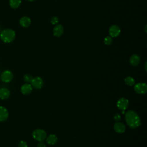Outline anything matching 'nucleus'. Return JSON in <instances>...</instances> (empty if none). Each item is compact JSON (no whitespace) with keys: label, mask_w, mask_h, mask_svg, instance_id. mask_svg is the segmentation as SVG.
<instances>
[{"label":"nucleus","mask_w":147,"mask_h":147,"mask_svg":"<svg viewBox=\"0 0 147 147\" xmlns=\"http://www.w3.org/2000/svg\"><path fill=\"white\" fill-rule=\"evenodd\" d=\"M125 119L127 125L132 129L138 127L141 125V119L138 115L133 110H129L125 113Z\"/></svg>","instance_id":"1"},{"label":"nucleus","mask_w":147,"mask_h":147,"mask_svg":"<svg viewBox=\"0 0 147 147\" xmlns=\"http://www.w3.org/2000/svg\"><path fill=\"white\" fill-rule=\"evenodd\" d=\"M59 22V19L56 16H53L51 19V22L52 25H56Z\"/></svg>","instance_id":"21"},{"label":"nucleus","mask_w":147,"mask_h":147,"mask_svg":"<svg viewBox=\"0 0 147 147\" xmlns=\"http://www.w3.org/2000/svg\"><path fill=\"white\" fill-rule=\"evenodd\" d=\"M10 95V92L9 90L5 87H2L0 88V99L4 100L9 98Z\"/></svg>","instance_id":"14"},{"label":"nucleus","mask_w":147,"mask_h":147,"mask_svg":"<svg viewBox=\"0 0 147 147\" xmlns=\"http://www.w3.org/2000/svg\"><path fill=\"white\" fill-rule=\"evenodd\" d=\"M0 30H1V26H0Z\"/></svg>","instance_id":"28"},{"label":"nucleus","mask_w":147,"mask_h":147,"mask_svg":"<svg viewBox=\"0 0 147 147\" xmlns=\"http://www.w3.org/2000/svg\"><path fill=\"white\" fill-rule=\"evenodd\" d=\"M146 26H145V32H146Z\"/></svg>","instance_id":"27"},{"label":"nucleus","mask_w":147,"mask_h":147,"mask_svg":"<svg viewBox=\"0 0 147 147\" xmlns=\"http://www.w3.org/2000/svg\"><path fill=\"white\" fill-rule=\"evenodd\" d=\"M121 116L119 113H117L114 115V119L115 121H117V122L119 121V120H121Z\"/></svg>","instance_id":"23"},{"label":"nucleus","mask_w":147,"mask_h":147,"mask_svg":"<svg viewBox=\"0 0 147 147\" xmlns=\"http://www.w3.org/2000/svg\"><path fill=\"white\" fill-rule=\"evenodd\" d=\"M30 83L32 87L36 89H41L44 85L42 79L39 76H36L33 78Z\"/></svg>","instance_id":"7"},{"label":"nucleus","mask_w":147,"mask_h":147,"mask_svg":"<svg viewBox=\"0 0 147 147\" xmlns=\"http://www.w3.org/2000/svg\"><path fill=\"white\" fill-rule=\"evenodd\" d=\"M9 117V112L6 107L0 106V122H4Z\"/></svg>","instance_id":"10"},{"label":"nucleus","mask_w":147,"mask_h":147,"mask_svg":"<svg viewBox=\"0 0 147 147\" xmlns=\"http://www.w3.org/2000/svg\"><path fill=\"white\" fill-rule=\"evenodd\" d=\"M121 33V29L117 25H111L109 29V33L111 37H118Z\"/></svg>","instance_id":"8"},{"label":"nucleus","mask_w":147,"mask_h":147,"mask_svg":"<svg viewBox=\"0 0 147 147\" xmlns=\"http://www.w3.org/2000/svg\"><path fill=\"white\" fill-rule=\"evenodd\" d=\"M114 129L115 131L117 133H123L126 130L125 125L121 122H116L114 125Z\"/></svg>","instance_id":"9"},{"label":"nucleus","mask_w":147,"mask_h":147,"mask_svg":"<svg viewBox=\"0 0 147 147\" xmlns=\"http://www.w3.org/2000/svg\"><path fill=\"white\" fill-rule=\"evenodd\" d=\"M32 136L36 141L43 142L47 137V133L43 129H36L33 131Z\"/></svg>","instance_id":"3"},{"label":"nucleus","mask_w":147,"mask_h":147,"mask_svg":"<svg viewBox=\"0 0 147 147\" xmlns=\"http://www.w3.org/2000/svg\"><path fill=\"white\" fill-rule=\"evenodd\" d=\"M18 147H28V144H27V143L25 141H21L18 143Z\"/></svg>","instance_id":"22"},{"label":"nucleus","mask_w":147,"mask_h":147,"mask_svg":"<svg viewBox=\"0 0 147 147\" xmlns=\"http://www.w3.org/2000/svg\"><path fill=\"white\" fill-rule=\"evenodd\" d=\"M37 147H46V145L43 142H39L37 145Z\"/></svg>","instance_id":"24"},{"label":"nucleus","mask_w":147,"mask_h":147,"mask_svg":"<svg viewBox=\"0 0 147 147\" xmlns=\"http://www.w3.org/2000/svg\"><path fill=\"white\" fill-rule=\"evenodd\" d=\"M129 105V100L125 98H119L117 102V107L121 111H125L128 107Z\"/></svg>","instance_id":"6"},{"label":"nucleus","mask_w":147,"mask_h":147,"mask_svg":"<svg viewBox=\"0 0 147 147\" xmlns=\"http://www.w3.org/2000/svg\"><path fill=\"white\" fill-rule=\"evenodd\" d=\"M103 41H104L105 44H106L107 45H109L111 44L113 42L112 37L111 36H106L105 37Z\"/></svg>","instance_id":"20"},{"label":"nucleus","mask_w":147,"mask_h":147,"mask_svg":"<svg viewBox=\"0 0 147 147\" xmlns=\"http://www.w3.org/2000/svg\"><path fill=\"white\" fill-rule=\"evenodd\" d=\"M21 0H10L9 5L12 9H17L21 5Z\"/></svg>","instance_id":"17"},{"label":"nucleus","mask_w":147,"mask_h":147,"mask_svg":"<svg viewBox=\"0 0 147 147\" xmlns=\"http://www.w3.org/2000/svg\"><path fill=\"white\" fill-rule=\"evenodd\" d=\"M16 37L15 32L11 29H6L2 30L0 34V38L6 43L11 42Z\"/></svg>","instance_id":"2"},{"label":"nucleus","mask_w":147,"mask_h":147,"mask_svg":"<svg viewBox=\"0 0 147 147\" xmlns=\"http://www.w3.org/2000/svg\"><path fill=\"white\" fill-rule=\"evenodd\" d=\"M33 78L32 77V76L30 74H25L23 77V79H24V82L26 83H31Z\"/></svg>","instance_id":"19"},{"label":"nucleus","mask_w":147,"mask_h":147,"mask_svg":"<svg viewBox=\"0 0 147 147\" xmlns=\"http://www.w3.org/2000/svg\"><path fill=\"white\" fill-rule=\"evenodd\" d=\"M31 23V20L29 17H22L20 20V24L21 26L24 28H27L28 27Z\"/></svg>","instance_id":"15"},{"label":"nucleus","mask_w":147,"mask_h":147,"mask_svg":"<svg viewBox=\"0 0 147 147\" xmlns=\"http://www.w3.org/2000/svg\"><path fill=\"white\" fill-rule=\"evenodd\" d=\"M28 1H30V2H33V1H34V0H28Z\"/></svg>","instance_id":"26"},{"label":"nucleus","mask_w":147,"mask_h":147,"mask_svg":"<svg viewBox=\"0 0 147 147\" xmlns=\"http://www.w3.org/2000/svg\"><path fill=\"white\" fill-rule=\"evenodd\" d=\"M134 90L138 94H145L147 91V85L144 82L138 83L134 85Z\"/></svg>","instance_id":"4"},{"label":"nucleus","mask_w":147,"mask_h":147,"mask_svg":"<svg viewBox=\"0 0 147 147\" xmlns=\"http://www.w3.org/2000/svg\"><path fill=\"white\" fill-rule=\"evenodd\" d=\"M13 78V74L11 71L9 70L4 71L1 75V79L2 82L5 83H9L12 80Z\"/></svg>","instance_id":"5"},{"label":"nucleus","mask_w":147,"mask_h":147,"mask_svg":"<svg viewBox=\"0 0 147 147\" xmlns=\"http://www.w3.org/2000/svg\"><path fill=\"white\" fill-rule=\"evenodd\" d=\"M125 83L129 86H132L133 85H134L135 84V80L133 78L131 77V76H127L125 78L124 80Z\"/></svg>","instance_id":"18"},{"label":"nucleus","mask_w":147,"mask_h":147,"mask_svg":"<svg viewBox=\"0 0 147 147\" xmlns=\"http://www.w3.org/2000/svg\"><path fill=\"white\" fill-rule=\"evenodd\" d=\"M141 58L139 55L137 54H133L131 55L129 59L130 64L133 66H136L138 65L140 63Z\"/></svg>","instance_id":"13"},{"label":"nucleus","mask_w":147,"mask_h":147,"mask_svg":"<svg viewBox=\"0 0 147 147\" xmlns=\"http://www.w3.org/2000/svg\"><path fill=\"white\" fill-rule=\"evenodd\" d=\"M145 71H146V62L145 63Z\"/></svg>","instance_id":"25"},{"label":"nucleus","mask_w":147,"mask_h":147,"mask_svg":"<svg viewBox=\"0 0 147 147\" xmlns=\"http://www.w3.org/2000/svg\"><path fill=\"white\" fill-rule=\"evenodd\" d=\"M47 143L51 145H55L57 141V137L55 134H50L45 138Z\"/></svg>","instance_id":"16"},{"label":"nucleus","mask_w":147,"mask_h":147,"mask_svg":"<svg viewBox=\"0 0 147 147\" xmlns=\"http://www.w3.org/2000/svg\"><path fill=\"white\" fill-rule=\"evenodd\" d=\"M64 32V28L60 24H57L53 29V34L56 37H60Z\"/></svg>","instance_id":"11"},{"label":"nucleus","mask_w":147,"mask_h":147,"mask_svg":"<svg viewBox=\"0 0 147 147\" xmlns=\"http://www.w3.org/2000/svg\"><path fill=\"white\" fill-rule=\"evenodd\" d=\"M33 87L29 83H25L21 87V92L24 95H28L32 91Z\"/></svg>","instance_id":"12"}]
</instances>
